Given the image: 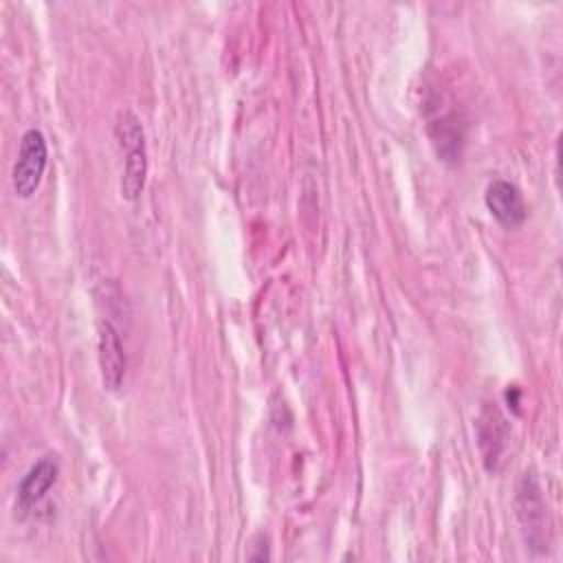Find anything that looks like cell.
I'll return each mask as SVG.
<instances>
[{
    "label": "cell",
    "instance_id": "1",
    "mask_svg": "<svg viewBox=\"0 0 563 563\" xmlns=\"http://www.w3.org/2000/svg\"><path fill=\"white\" fill-rule=\"evenodd\" d=\"M114 134L123 152L121 194L125 200H136L145 187L147 176V150L141 119L132 110L119 112Z\"/></svg>",
    "mask_w": 563,
    "mask_h": 563
},
{
    "label": "cell",
    "instance_id": "2",
    "mask_svg": "<svg viewBox=\"0 0 563 563\" xmlns=\"http://www.w3.org/2000/svg\"><path fill=\"white\" fill-rule=\"evenodd\" d=\"M46 161H48V147H46L44 134L37 128L26 130L20 139L18 158L11 174V185L18 198H31L35 194L44 176Z\"/></svg>",
    "mask_w": 563,
    "mask_h": 563
},
{
    "label": "cell",
    "instance_id": "3",
    "mask_svg": "<svg viewBox=\"0 0 563 563\" xmlns=\"http://www.w3.org/2000/svg\"><path fill=\"white\" fill-rule=\"evenodd\" d=\"M97 350H99L97 358H99V372H101L103 387L108 391H119L125 380L128 358H125V347H123L121 334L108 319L99 323Z\"/></svg>",
    "mask_w": 563,
    "mask_h": 563
},
{
    "label": "cell",
    "instance_id": "4",
    "mask_svg": "<svg viewBox=\"0 0 563 563\" xmlns=\"http://www.w3.org/2000/svg\"><path fill=\"white\" fill-rule=\"evenodd\" d=\"M484 202L490 211V216L512 229V227H519L523 220H526V202H523V196L521 191L517 189V185H512L510 180H504V178H497L493 180L488 187H486V194H484Z\"/></svg>",
    "mask_w": 563,
    "mask_h": 563
},
{
    "label": "cell",
    "instance_id": "5",
    "mask_svg": "<svg viewBox=\"0 0 563 563\" xmlns=\"http://www.w3.org/2000/svg\"><path fill=\"white\" fill-rule=\"evenodd\" d=\"M57 475H59L57 460H53L51 455L37 460L26 471V475L22 477V482L18 486V508L20 510L33 508L48 493V488L55 484Z\"/></svg>",
    "mask_w": 563,
    "mask_h": 563
}]
</instances>
